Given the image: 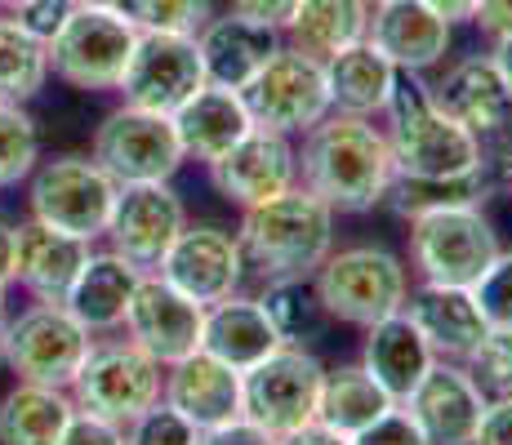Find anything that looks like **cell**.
Returning <instances> with one entry per match:
<instances>
[{
    "label": "cell",
    "mask_w": 512,
    "mask_h": 445,
    "mask_svg": "<svg viewBox=\"0 0 512 445\" xmlns=\"http://www.w3.org/2000/svg\"><path fill=\"white\" fill-rule=\"evenodd\" d=\"M90 254V241L58 232L41 219H27L14 227V285H23L36 303H63Z\"/></svg>",
    "instance_id": "22"
},
{
    "label": "cell",
    "mask_w": 512,
    "mask_h": 445,
    "mask_svg": "<svg viewBox=\"0 0 512 445\" xmlns=\"http://www.w3.org/2000/svg\"><path fill=\"white\" fill-rule=\"evenodd\" d=\"M392 405H397V401H392L388 392L370 379L366 365L348 361V365H339V370H326V383H321V405H317V423L343 432V437H357V432H366L379 414H388Z\"/></svg>",
    "instance_id": "32"
},
{
    "label": "cell",
    "mask_w": 512,
    "mask_h": 445,
    "mask_svg": "<svg viewBox=\"0 0 512 445\" xmlns=\"http://www.w3.org/2000/svg\"><path fill=\"white\" fill-rule=\"evenodd\" d=\"M41 161V134L23 103H0V192L18 187Z\"/></svg>",
    "instance_id": "36"
},
{
    "label": "cell",
    "mask_w": 512,
    "mask_h": 445,
    "mask_svg": "<svg viewBox=\"0 0 512 445\" xmlns=\"http://www.w3.org/2000/svg\"><path fill=\"white\" fill-rule=\"evenodd\" d=\"M486 187L490 178L486 174H472V178H446V183H419V178H392L388 196L383 205L410 219L419 210H432V205H481L486 201Z\"/></svg>",
    "instance_id": "35"
},
{
    "label": "cell",
    "mask_w": 512,
    "mask_h": 445,
    "mask_svg": "<svg viewBox=\"0 0 512 445\" xmlns=\"http://www.w3.org/2000/svg\"><path fill=\"white\" fill-rule=\"evenodd\" d=\"M499 187L512 196V147L504 152V161H499Z\"/></svg>",
    "instance_id": "52"
},
{
    "label": "cell",
    "mask_w": 512,
    "mask_h": 445,
    "mask_svg": "<svg viewBox=\"0 0 512 445\" xmlns=\"http://www.w3.org/2000/svg\"><path fill=\"white\" fill-rule=\"evenodd\" d=\"M27 178H32L27 183L32 219L58 227L67 236H81L90 245L107 232L121 183L94 156H49V161H36V170Z\"/></svg>",
    "instance_id": "8"
},
{
    "label": "cell",
    "mask_w": 512,
    "mask_h": 445,
    "mask_svg": "<svg viewBox=\"0 0 512 445\" xmlns=\"http://www.w3.org/2000/svg\"><path fill=\"white\" fill-rule=\"evenodd\" d=\"M58 445H125V428L121 423L98 419V414L76 410L72 423L63 428V437H58Z\"/></svg>",
    "instance_id": "43"
},
{
    "label": "cell",
    "mask_w": 512,
    "mask_h": 445,
    "mask_svg": "<svg viewBox=\"0 0 512 445\" xmlns=\"http://www.w3.org/2000/svg\"><path fill=\"white\" fill-rule=\"evenodd\" d=\"M232 5V14H241V18H254V23H263V27H281L290 23V14H294V5L299 0H228Z\"/></svg>",
    "instance_id": "46"
},
{
    "label": "cell",
    "mask_w": 512,
    "mask_h": 445,
    "mask_svg": "<svg viewBox=\"0 0 512 445\" xmlns=\"http://www.w3.org/2000/svg\"><path fill=\"white\" fill-rule=\"evenodd\" d=\"M428 89H432V103L472 134H495L512 121V89L504 76H499V67L490 63V54L459 58V63Z\"/></svg>",
    "instance_id": "23"
},
{
    "label": "cell",
    "mask_w": 512,
    "mask_h": 445,
    "mask_svg": "<svg viewBox=\"0 0 512 445\" xmlns=\"http://www.w3.org/2000/svg\"><path fill=\"white\" fill-rule=\"evenodd\" d=\"M366 5H379V0H366Z\"/></svg>",
    "instance_id": "55"
},
{
    "label": "cell",
    "mask_w": 512,
    "mask_h": 445,
    "mask_svg": "<svg viewBox=\"0 0 512 445\" xmlns=\"http://www.w3.org/2000/svg\"><path fill=\"white\" fill-rule=\"evenodd\" d=\"M254 299L268 312L281 343H294V348H308L312 339H321V330H326V321H330L317 299L312 276H277V281H263V290L254 294Z\"/></svg>",
    "instance_id": "33"
},
{
    "label": "cell",
    "mask_w": 512,
    "mask_h": 445,
    "mask_svg": "<svg viewBox=\"0 0 512 445\" xmlns=\"http://www.w3.org/2000/svg\"><path fill=\"white\" fill-rule=\"evenodd\" d=\"M139 32L196 36L214 18V0H116Z\"/></svg>",
    "instance_id": "37"
},
{
    "label": "cell",
    "mask_w": 512,
    "mask_h": 445,
    "mask_svg": "<svg viewBox=\"0 0 512 445\" xmlns=\"http://www.w3.org/2000/svg\"><path fill=\"white\" fill-rule=\"evenodd\" d=\"M299 187L330 205L334 214H370L383 205L392 178V152L374 116L330 112L294 143Z\"/></svg>",
    "instance_id": "1"
},
{
    "label": "cell",
    "mask_w": 512,
    "mask_h": 445,
    "mask_svg": "<svg viewBox=\"0 0 512 445\" xmlns=\"http://www.w3.org/2000/svg\"><path fill=\"white\" fill-rule=\"evenodd\" d=\"M352 445H428V437H423L419 423L406 414V405H392V410L379 414L366 432H357Z\"/></svg>",
    "instance_id": "41"
},
{
    "label": "cell",
    "mask_w": 512,
    "mask_h": 445,
    "mask_svg": "<svg viewBox=\"0 0 512 445\" xmlns=\"http://www.w3.org/2000/svg\"><path fill=\"white\" fill-rule=\"evenodd\" d=\"M281 445H352V437H343V432L326 428V423H303L299 432L281 437Z\"/></svg>",
    "instance_id": "49"
},
{
    "label": "cell",
    "mask_w": 512,
    "mask_h": 445,
    "mask_svg": "<svg viewBox=\"0 0 512 445\" xmlns=\"http://www.w3.org/2000/svg\"><path fill=\"white\" fill-rule=\"evenodd\" d=\"M183 227H187L183 196L170 183H121L103 236L112 241V254H121L130 267L156 272Z\"/></svg>",
    "instance_id": "14"
},
{
    "label": "cell",
    "mask_w": 512,
    "mask_h": 445,
    "mask_svg": "<svg viewBox=\"0 0 512 445\" xmlns=\"http://www.w3.org/2000/svg\"><path fill=\"white\" fill-rule=\"evenodd\" d=\"M170 121H174V134H179L183 156L187 161H201V165H214L223 152H232V147L254 130L241 89L210 85V81L196 89Z\"/></svg>",
    "instance_id": "25"
},
{
    "label": "cell",
    "mask_w": 512,
    "mask_h": 445,
    "mask_svg": "<svg viewBox=\"0 0 512 445\" xmlns=\"http://www.w3.org/2000/svg\"><path fill=\"white\" fill-rule=\"evenodd\" d=\"M366 41L388 58L397 72H428L450 54L455 27L441 14H432L423 0H379L370 5Z\"/></svg>",
    "instance_id": "19"
},
{
    "label": "cell",
    "mask_w": 512,
    "mask_h": 445,
    "mask_svg": "<svg viewBox=\"0 0 512 445\" xmlns=\"http://www.w3.org/2000/svg\"><path fill=\"white\" fill-rule=\"evenodd\" d=\"M383 138H388L397 178L446 183V178L486 174L481 134L450 121L432 103V89L419 72H397V85H392L388 107H383Z\"/></svg>",
    "instance_id": "2"
},
{
    "label": "cell",
    "mask_w": 512,
    "mask_h": 445,
    "mask_svg": "<svg viewBox=\"0 0 512 445\" xmlns=\"http://www.w3.org/2000/svg\"><path fill=\"white\" fill-rule=\"evenodd\" d=\"M490 63L499 67V76H504L508 89H512V32H508V36H495V49H490Z\"/></svg>",
    "instance_id": "51"
},
{
    "label": "cell",
    "mask_w": 512,
    "mask_h": 445,
    "mask_svg": "<svg viewBox=\"0 0 512 445\" xmlns=\"http://www.w3.org/2000/svg\"><path fill=\"white\" fill-rule=\"evenodd\" d=\"M464 370L486 397H512V325H490L464 356Z\"/></svg>",
    "instance_id": "38"
},
{
    "label": "cell",
    "mask_w": 512,
    "mask_h": 445,
    "mask_svg": "<svg viewBox=\"0 0 512 445\" xmlns=\"http://www.w3.org/2000/svg\"><path fill=\"white\" fill-rule=\"evenodd\" d=\"M9 285H14V227L0 223V321H5Z\"/></svg>",
    "instance_id": "48"
},
{
    "label": "cell",
    "mask_w": 512,
    "mask_h": 445,
    "mask_svg": "<svg viewBox=\"0 0 512 445\" xmlns=\"http://www.w3.org/2000/svg\"><path fill=\"white\" fill-rule=\"evenodd\" d=\"M143 272L130 267L121 254H90L85 267L76 272L72 290H67L63 308L76 316L90 334H112L125 325V312H130V299L139 290Z\"/></svg>",
    "instance_id": "28"
},
{
    "label": "cell",
    "mask_w": 512,
    "mask_h": 445,
    "mask_svg": "<svg viewBox=\"0 0 512 445\" xmlns=\"http://www.w3.org/2000/svg\"><path fill=\"white\" fill-rule=\"evenodd\" d=\"M94 334L63 303H32L18 316L0 321V361L23 383L72 388Z\"/></svg>",
    "instance_id": "7"
},
{
    "label": "cell",
    "mask_w": 512,
    "mask_h": 445,
    "mask_svg": "<svg viewBox=\"0 0 512 445\" xmlns=\"http://www.w3.org/2000/svg\"><path fill=\"white\" fill-rule=\"evenodd\" d=\"M201 316H205L201 303L183 299V294L174 290V285H165L156 272H143L121 330L130 334V343H139L152 361L174 365L201 348Z\"/></svg>",
    "instance_id": "18"
},
{
    "label": "cell",
    "mask_w": 512,
    "mask_h": 445,
    "mask_svg": "<svg viewBox=\"0 0 512 445\" xmlns=\"http://www.w3.org/2000/svg\"><path fill=\"white\" fill-rule=\"evenodd\" d=\"M161 379H165V365L152 361L139 343L103 339V343H90V352H85L67 392H72L76 410L98 414V419L125 428L130 419H139L147 405L161 401Z\"/></svg>",
    "instance_id": "9"
},
{
    "label": "cell",
    "mask_w": 512,
    "mask_h": 445,
    "mask_svg": "<svg viewBox=\"0 0 512 445\" xmlns=\"http://www.w3.org/2000/svg\"><path fill=\"white\" fill-rule=\"evenodd\" d=\"M245 112L259 130H277L285 138H299L303 130L330 116V89L326 63L281 45L268 63L254 72V81L241 89Z\"/></svg>",
    "instance_id": "11"
},
{
    "label": "cell",
    "mask_w": 512,
    "mask_h": 445,
    "mask_svg": "<svg viewBox=\"0 0 512 445\" xmlns=\"http://www.w3.org/2000/svg\"><path fill=\"white\" fill-rule=\"evenodd\" d=\"M472 445H512V397L486 401L477 432H472Z\"/></svg>",
    "instance_id": "44"
},
{
    "label": "cell",
    "mask_w": 512,
    "mask_h": 445,
    "mask_svg": "<svg viewBox=\"0 0 512 445\" xmlns=\"http://www.w3.org/2000/svg\"><path fill=\"white\" fill-rule=\"evenodd\" d=\"M201 85H205V63L201 49H196V36L139 32L116 94L130 107H143V112L174 116Z\"/></svg>",
    "instance_id": "13"
},
{
    "label": "cell",
    "mask_w": 512,
    "mask_h": 445,
    "mask_svg": "<svg viewBox=\"0 0 512 445\" xmlns=\"http://www.w3.org/2000/svg\"><path fill=\"white\" fill-rule=\"evenodd\" d=\"M410 267L419 281L437 285H477L499 259V232L481 214V205H432L406 219Z\"/></svg>",
    "instance_id": "4"
},
{
    "label": "cell",
    "mask_w": 512,
    "mask_h": 445,
    "mask_svg": "<svg viewBox=\"0 0 512 445\" xmlns=\"http://www.w3.org/2000/svg\"><path fill=\"white\" fill-rule=\"evenodd\" d=\"M277 348H281V334L272 330L268 312L259 308L254 294L236 290L232 299L210 303L201 316V352L219 356L223 365H232V370H241V374Z\"/></svg>",
    "instance_id": "26"
},
{
    "label": "cell",
    "mask_w": 512,
    "mask_h": 445,
    "mask_svg": "<svg viewBox=\"0 0 512 445\" xmlns=\"http://www.w3.org/2000/svg\"><path fill=\"white\" fill-rule=\"evenodd\" d=\"M437 361L432 348L423 343V334L415 330L406 312H392L383 321L366 325V343H361V365L392 401H406L415 392V383L428 374V365Z\"/></svg>",
    "instance_id": "27"
},
{
    "label": "cell",
    "mask_w": 512,
    "mask_h": 445,
    "mask_svg": "<svg viewBox=\"0 0 512 445\" xmlns=\"http://www.w3.org/2000/svg\"><path fill=\"white\" fill-rule=\"evenodd\" d=\"M27 0H0V14H14V9H23Z\"/></svg>",
    "instance_id": "53"
},
{
    "label": "cell",
    "mask_w": 512,
    "mask_h": 445,
    "mask_svg": "<svg viewBox=\"0 0 512 445\" xmlns=\"http://www.w3.org/2000/svg\"><path fill=\"white\" fill-rule=\"evenodd\" d=\"M49 81V49L18 18H0V103H32Z\"/></svg>",
    "instance_id": "34"
},
{
    "label": "cell",
    "mask_w": 512,
    "mask_h": 445,
    "mask_svg": "<svg viewBox=\"0 0 512 445\" xmlns=\"http://www.w3.org/2000/svg\"><path fill=\"white\" fill-rule=\"evenodd\" d=\"M76 0H27L23 9H14L9 18H18V27H27V32L36 36V41H54V32L72 18Z\"/></svg>",
    "instance_id": "42"
},
{
    "label": "cell",
    "mask_w": 512,
    "mask_h": 445,
    "mask_svg": "<svg viewBox=\"0 0 512 445\" xmlns=\"http://www.w3.org/2000/svg\"><path fill=\"white\" fill-rule=\"evenodd\" d=\"M370 5L366 0H299L290 23L281 27V41L299 54L326 63L339 49L366 41Z\"/></svg>",
    "instance_id": "29"
},
{
    "label": "cell",
    "mask_w": 512,
    "mask_h": 445,
    "mask_svg": "<svg viewBox=\"0 0 512 445\" xmlns=\"http://www.w3.org/2000/svg\"><path fill=\"white\" fill-rule=\"evenodd\" d=\"M285 41L277 27H263L254 18L241 14H214L210 23L196 32V49H201L205 63V81L210 85H228V89H245L254 81L263 63L277 54Z\"/></svg>",
    "instance_id": "24"
},
{
    "label": "cell",
    "mask_w": 512,
    "mask_h": 445,
    "mask_svg": "<svg viewBox=\"0 0 512 445\" xmlns=\"http://www.w3.org/2000/svg\"><path fill=\"white\" fill-rule=\"evenodd\" d=\"M392 85H397V67H392L370 41H357V45L339 49L334 58H326L330 112L383 116Z\"/></svg>",
    "instance_id": "30"
},
{
    "label": "cell",
    "mask_w": 512,
    "mask_h": 445,
    "mask_svg": "<svg viewBox=\"0 0 512 445\" xmlns=\"http://www.w3.org/2000/svg\"><path fill=\"white\" fill-rule=\"evenodd\" d=\"M196 441H201V432L165 401L147 405L139 419L125 423V445H196Z\"/></svg>",
    "instance_id": "39"
},
{
    "label": "cell",
    "mask_w": 512,
    "mask_h": 445,
    "mask_svg": "<svg viewBox=\"0 0 512 445\" xmlns=\"http://www.w3.org/2000/svg\"><path fill=\"white\" fill-rule=\"evenodd\" d=\"M156 276L165 285H174L183 299L201 303V308L232 299L245 281V259L241 245H236V232L214 223H187L174 236L170 250H165Z\"/></svg>",
    "instance_id": "15"
},
{
    "label": "cell",
    "mask_w": 512,
    "mask_h": 445,
    "mask_svg": "<svg viewBox=\"0 0 512 445\" xmlns=\"http://www.w3.org/2000/svg\"><path fill=\"white\" fill-rule=\"evenodd\" d=\"M76 5H116V0H76Z\"/></svg>",
    "instance_id": "54"
},
{
    "label": "cell",
    "mask_w": 512,
    "mask_h": 445,
    "mask_svg": "<svg viewBox=\"0 0 512 445\" xmlns=\"http://www.w3.org/2000/svg\"><path fill=\"white\" fill-rule=\"evenodd\" d=\"M472 294H477L490 325H512V250H499V259L472 285Z\"/></svg>",
    "instance_id": "40"
},
{
    "label": "cell",
    "mask_w": 512,
    "mask_h": 445,
    "mask_svg": "<svg viewBox=\"0 0 512 445\" xmlns=\"http://www.w3.org/2000/svg\"><path fill=\"white\" fill-rule=\"evenodd\" d=\"M321 383H326V365L308 348L281 343L241 374V414L268 428L272 437H290L303 423H317Z\"/></svg>",
    "instance_id": "10"
},
{
    "label": "cell",
    "mask_w": 512,
    "mask_h": 445,
    "mask_svg": "<svg viewBox=\"0 0 512 445\" xmlns=\"http://www.w3.org/2000/svg\"><path fill=\"white\" fill-rule=\"evenodd\" d=\"M210 170V183L223 201L254 210V205L272 201V196L290 192L299 183V161H294V138H285L277 130H259L254 125L232 152H223Z\"/></svg>",
    "instance_id": "16"
},
{
    "label": "cell",
    "mask_w": 512,
    "mask_h": 445,
    "mask_svg": "<svg viewBox=\"0 0 512 445\" xmlns=\"http://www.w3.org/2000/svg\"><path fill=\"white\" fill-rule=\"evenodd\" d=\"M90 156L116 183H170L187 161L170 116L143 112L130 103L103 116V125L94 130Z\"/></svg>",
    "instance_id": "12"
},
{
    "label": "cell",
    "mask_w": 512,
    "mask_h": 445,
    "mask_svg": "<svg viewBox=\"0 0 512 445\" xmlns=\"http://www.w3.org/2000/svg\"><path fill=\"white\" fill-rule=\"evenodd\" d=\"M196 445H281V437H272L268 428H259V423H250L241 414V419L223 423V428L201 432V441H196Z\"/></svg>",
    "instance_id": "45"
},
{
    "label": "cell",
    "mask_w": 512,
    "mask_h": 445,
    "mask_svg": "<svg viewBox=\"0 0 512 445\" xmlns=\"http://www.w3.org/2000/svg\"><path fill=\"white\" fill-rule=\"evenodd\" d=\"M312 285L330 321L366 330L401 312L410 294V267L383 245H348V250H330V259L312 272Z\"/></svg>",
    "instance_id": "5"
},
{
    "label": "cell",
    "mask_w": 512,
    "mask_h": 445,
    "mask_svg": "<svg viewBox=\"0 0 512 445\" xmlns=\"http://www.w3.org/2000/svg\"><path fill=\"white\" fill-rule=\"evenodd\" d=\"M486 401L490 397L472 383L464 361H441L437 356L401 405L419 423L428 445H472V432H477Z\"/></svg>",
    "instance_id": "17"
},
{
    "label": "cell",
    "mask_w": 512,
    "mask_h": 445,
    "mask_svg": "<svg viewBox=\"0 0 512 445\" xmlns=\"http://www.w3.org/2000/svg\"><path fill=\"white\" fill-rule=\"evenodd\" d=\"M423 5L432 9V14H441L450 27L459 23H472V9H477V0H423Z\"/></svg>",
    "instance_id": "50"
},
{
    "label": "cell",
    "mask_w": 512,
    "mask_h": 445,
    "mask_svg": "<svg viewBox=\"0 0 512 445\" xmlns=\"http://www.w3.org/2000/svg\"><path fill=\"white\" fill-rule=\"evenodd\" d=\"M161 401L174 405L196 432L223 428V423L241 419V370L196 348L183 361L165 365Z\"/></svg>",
    "instance_id": "20"
},
{
    "label": "cell",
    "mask_w": 512,
    "mask_h": 445,
    "mask_svg": "<svg viewBox=\"0 0 512 445\" xmlns=\"http://www.w3.org/2000/svg\"><path fill=\"white\" fill-rule=\"evenodd\" d=\"M472 27H481L490 41H495V36H508L512 32V0H477Z\"/></svg>",
    "instance_id": "47"
},
{
    "label": "cell",
    "mask_w": 512,
    "mask_h": 445,
    "mask_svg": "<svg viewBox=\"0 0 512 445\" xmlns=\"http://www.w3.org/2000/svg\"><path fill=\"white\" fill-rule=\"evenodd\" d=\"M134 41H139V27L125 18L121 5H76L72 18L45 45L49 72L85 94H107L121 85Z\"/></svg>",
    "instance_id": "6"
},
{
    "label": "cell",
    "mask_w": 512,
    "mask_h": 445,
    "mask_svg": "<svg viewBox=\"0 0 512 445\" xmlns=\"http://www.w3.org/2000/svg\"><path fill=\"white\" fill-rule=\"evenodd\" d=\"M72 414L76 401L67 388H45V383L18 379L0 397V445H58Z\"/></svg>",
    "instance_id": "31"
},
{
    "label": "cell",
    "mask_w": 512,
    "mask_h": 445,
    "mask_svg": "<svg viewBox=\"0 0 512 445\" xmlns=\"http://www.w3.org/2000/svg\"><path fill=\"white\" fill-rule=\"evenodd\" d=\"M236 245H241L245 272H254L259 281L312 276L334 250V210L294 183L290 192L241 210Z\"/></svg>",
    "instance_id": "3"
},
{
    "label": "cell",
    "mask_w": 512,
    "mask_h": 445,
    "mask_svg": "<svg viewBox=\"0 0 512 445\" xmlns=\"http://www.w3.org/2000/svg\"><path fill=\"white\" fill-rule=\"evenodd\" d=\"M401 312L415 321L423 343H428L432 356H441V361H464V356L477 348L481 334L490 330L486 312H481L477 294H472L468 285L419 281V285H410Z\"/></svg>",
    "instance_id": "21"
}]
</instances>
